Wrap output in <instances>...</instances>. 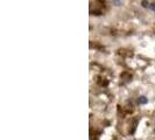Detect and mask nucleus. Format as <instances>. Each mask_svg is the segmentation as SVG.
<instances>
[{
    "label": "nucleus",
    "mask_w": 155,
    "mask_h": 140,
    "mask_svg": "<svg viewBox=\"0 0 155 140\" xmlns=\"http://www.w3.org/2000/svg\"><path fill=\"white\" fill-rule=\"evenodd\" d=\"M113 2L116 4V6H119V5L121 4V2H120V0H113Z\"/></svg>",
    "instance_id": "obj_2"
},
{
    "label": "nucleus",
    "mask_w": 155,
    "mask_h": 140,
    "mask_svg": "<svg viewBox=\"0 0 155 140\" xmlns=\"http://www.w3.org/2000/svg\"><path fill=\"white\" fill-rule=\"evenodd\" d=\"M138 103H139L140 105H143V104H147L148 103V99L145 97V96H140L139 99H138Z\"/></svg>",
    "instance_id": "obj_1"
}]
</instances>
